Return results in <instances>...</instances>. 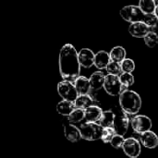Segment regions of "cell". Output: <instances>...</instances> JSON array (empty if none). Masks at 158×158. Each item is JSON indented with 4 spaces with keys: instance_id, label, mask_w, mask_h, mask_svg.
Masks as SVG:
<instances>
[{
    "instance_id": "1",
    "label": "cell",
    "mask_w": 158,
    "mask_h": 158,
    "mask_svg": "<svg viewBox=\"0 0 158 158\" xmlns=\"http://www.w3.org/2000/svg\"><path fill=\"white\" fill-rule=\"evenodd\" d=\"M59 72L63 80L75 81L81 76V63L79 60V52L71 44H66L62 46L58 56Z\"/></svg>"
},
{
    "instance_id": "2",
    "label": "cell",
    "mask_w": 158,
    "mask_h": 158,
    "mask_svg": "<svg viewBox=\"0 0 158 158\" xmlns=\"http://www.w3.org/2000/svg\"><path fill=\"white\" fill-rule=\"evenodd\" d=\"M121 18L131 23L143 21L146 23L151 29L155 28L158 23V18L155 14H145L139 6L129 5L120 9Z\"/></svg>"
},
{
    "instance_id": "3",
    "label": "cell",
    "mask_w": 158,
    "mask_h": 158,
    "mask_svg": "<svg viewBox=\"0 0 158 158\" xmlns=\"http://www.w3.org/2000/svg\"><path fill=\"white\" fill-rule=\"evenodd\" d=\"M119 106L121 110H123L128 115H137L142 108V98L138 93L125 89L118 97Z\"/></svg>"
},
{
    "instance_id": "4",
    "label": "cell",
    "mask_w": 158,
    "mask_h": 158,
    "mask_svg": "<svg viewBox=\"0 0 158 158\" xmlns=\"http://www.w3.org/2000/svg\"><path fill=\"white\" fill-rule=\"evenodd\" d=\"M80 131L82 139L93 142L96 140H101L104 127L97 122H85L81 125Z\"/></svg>"
},
{
    "instance_id": "5",
    "label": "cell",
    "mask_w": 158,
    "mask_h": 158,
    "mask_svg": "<svg viewBox=\"0 0 158 158\" xmlns=\"http://www.w3.org/2000/svg\"><path fill=\"white\" fill-rule=\"evenodd\" d=\"M56 89H57L58 95L63 100L74 102L77 99V97L79 96V94L76 90V87H75L73 81L63 80L62 81L58 82Z\"/></svg>"
},
{
    "instance_id": "6",
    "label": "cell",
    "mask_w": 158,
    "mask_h": 158,
    "mask_svg": "<svg viewBox=\"0 0 158 158\" xmlns=\"http://www.w3.org/2000/svg\"><path fill=\"white\" fill-rule=\"evenodd\" d=\"M104 89L106 93L111 96H119V94L125 90L122 85L119 76L107 74L106 75V81L104 84Z\"/></svg>"
},
{
    "instance_id": "7",
    "label": "cell",
    "mask_w": 158,
    "mask_h": 158,
    "mask_svg": "<svg viewBox=\"0 0 158 158\" xmlns=\"http://www.w3.org/2000/svg\"><path fill=\"white\" fill-rule=\"evenodd\" d=\"M131 125L134 132L142 134L148 131H151L153 127L152 119L145 115H135L131 120Z\"/></svg>"
},
{
    "instance_id": "8",
    "label": "cell",
    "mask_w": 158,
    "mask_h": 158,
    "mask_svg": "<svg viewBox=\"0 0 158 158\" xmlns=\"http://www.w3.org/2000/svg\"><path fill=\"white\" fill-rule=\"evenodd\" d=\"M122 150L128 157L138 158L142 153V143L140 140L134 137H129L125 139Z\"/></svg>"
},
{
    "instance_id": "9",
    "label": "cell",
    "mask_w": 158,
    "mask_h": 158,
    "mask_svg": "<svg viewBox=\"0 0 158 158\" xmlns=\"http://www.w3.org/2000/svg\"><path fill=\"white\" fill-rule=\"evenodd\" d=\"M130 124H131V120L129 115L125 113L123 110H121V112H119L118 114H116L113 128L117 134H120L124 136L128 132Z\"/></svg>"
},
{
    "instance_id": "10",
    "label": "cell",
    "mask_w": 158,
    "mask_h": 158,
    "mask_svg": "<svg viewBox=\"0 0 158 158\" xmlns=\"http://www.w3.org/2000/svg\"><path fill=\"white\" fill-rule=\"evenodd\" d=\"M152 29L144 22L139 21V22H133L131 23L129 27V31L131 36L135 38H144V36L150 31Z\"/></svg>"
},
{
    "instance_id": "11",
    "label": "cell",
    "mask_w": 158,
    "mask_h": 158,
    "mask_svg": "<svg viewBox=\"0 0 158 158\" xmlns=\"http://www.w3.org/2000/svg\"><path fill=\"white\" fill-rule=\"evenodd\" d=\"M140 142L143 146L147 149H155L158 146L157 134L152 131H148L140 134Z\"/></svg>"
},
{
    "instance_id": "12",
    "label": "cell",
    "mask_w": 158,
    "mask_h": 158,
    "mask_svg": "<svg viewBox=\"0 0 158 158\" xmlns=\"http://www.w3.org/2000/svg\"><path fill=\"white\" fill-rule=\"evenodd\" d=\"M63 128H64V135L66 139L69 140L70 143H78L81 139H82L80 128L76 127L74 124L72 123L64 124Z\"/></svg>"
},
{
    "instance_id": "13",
    "label": "cell",
    "mask_w": 158,
    "mask_h": 158,
    "mask_svg": "<svg viewBox=\"0 0 158 158\" xmlns=\"http://www.w3.org/2000/svg\"><path fill=\"white\" fill-rule=\"evenodd\" d=\"M94 57L95 54L89 48H82L79 52V60L81 66L85 69H89L94 65Z\"/></svg>"
},
{
    "instance_id": "14",
    "label": "cell",
    "mask_w": 158,
    "mask_h": 158,
    "mask_svg": "<svg viewBox=\"0 0 158 158\" xmlns=\"http://www.w3.org/2000/svg\"><path fill=\"white\" fill-rule=\"evenodd\" d=\"M74 85L76 87V90H77L79 95L80 94H89L90 91L92 90L90 80L84 76H79L75 80Z\"/></svg>"
},
{
    "instance_id": "15",
    "label": "cell",
    "mask_w": 158,
    "mask_h": 158,
    "mask_svg": "<svg viewBox=\"0 0 158 158\" xmlns=\"http://www.w3.org/2000/svg\"><path fill=\"white\" fill-rule=\"evenodd\" d=\"M111 62V57L110 54L107 53L106 51L101 50L95 54L94 57V66L98 69H106L108 64Z\"/></svg>"
},
{
    "instance_id": "16",
    "label": "cell",
    "mask_w": 158,
    "mask_h": 158,
    "mask_svg": "<svg viewBox=\"0 0 158 158\" xmlns=\"http://www.w3.org/2000/svg\"><path fill=\"white\" fill-rule=\"evenodd\" d=\"M103 112L100 106L93 105L85 109V119L87 122H98Z\"/></svg>"
},
{
    "instance_id": "17",
    "label": "cell",
    "mask_w": 158,
    "mask_h": 158,
    "mask_svg": "<svg viewBox=\"0 0 158 158\" xmlns=\"http://www.w3.org/2000/svg\"><path fill=\"white\" fill-rule=\"evenodd\" d=\"M90 83L92 90L98 91L102 88H104L105 81H106V75L102 71H95L94 72L90 77Z\"/></svg>"
},
{
    "instance_id": "18",
    "label": "cell",
    "mask_w": 158,
    "mask_h": 158,
    "mask_svg": "<svg viewBox=\"0 0 158 158\" xmlns=\"http://www.w3.org/2000/svg\"><path fill=\"white\" fill-rule=\"evenodd\" d=\"M75 105L74 102L68 101V100H62L57 103L56 105V112L63 116V117H69L70 113L75 109Z\"/></svg>"
},
{
    "instance_id": "19",
    "label": "cell",
    "mask_w": 158,
    "mask_h": 158,
    "mask_svg": "<svg viewBox=\"0 0 158 158\" xmlns=\"http://www.w3.org/2000/svg\"><path fill=\"white\" fill-rule=\"evenodd\" d=\"M74 105L76 108H81L85 110L94 105V99L89 94H80L77 97V99L74 101Z\"/></svg>"
},
{
    "instance_id": "20",
    "label": "cell",
    "mask_w": 158,
    "mask_h": 158,
    "mask_svg": "<svg viewBox=\"0 0 158 158\" xmlns=\"http://www.w3.org/2000/svg\"><path fill=\"white\" fill-rule=\"evenodd\" d=\"M116 114L112 110H106L103 112L98 123L103 126L104 128L106 127H113L114 120H115Z\"/></svg>"
},
{
    "instance_id": "21",
    "label": "cell",
    "mask_w": 158,
    "mask_h": 158,
    "mask_svg": "<svg viewBox=\"0 0 158 158\" xmlns=\"http://www.w3.org/2000/svg\"><path fill=\"white\" fill-rule=\"evenodd\" d=\"M110 57L112 61L121 63L125 58H126V49L122 46H115L111 49L110 51Z\"/></svg>"
},
{
    "instance_id": "22",
    "label": "cell",
    "mask_w": 158,
    "mask_h": 158,
    "mask_svg": "<svg viewBox=\"0 0 158 158\" xmlns=\"http://www.w3.org/2000/svg\"><path fill=\"white\" fill-rule=\"evenodd\" d=\"M85 118V110L81 108H75L70 115L68 117V120L69 123L76 124L81 121H82Z\"/></svg>"
},
{
    "instance_id": "23",
    "label": "cell",
    "mask_w": 158,
    "mask_h": 158,
    "mask_svg": "<svg viewBox=\"0 0 158 158\" xmlns=\"http://www.w3.org/2000/svg\"><path fill=\"white\" fill-rule=\"evenodd\" d=\"M155 0H140L139 6L145 14H155V10L156 7Z\"/></svg>"
},
{
    "instance_id": "24",
    "label": "cell",
    "mask_w": 158,
    "mask_h": 158,
    "mask_svg": "<svg viewBox=\"0 0 158 158\" xmlns=\"http://www.w3.org/2000/svg\"><path fill=\"white\" fill-rule=\"evenodd\" d=\"M144 43L145 44L150 47V48H154L158 44V34L154 31H150L145 36H144Z\"/></svg>"
},
{
    "instance_id": "25",
    "label": "cell",
    "mask_w": 158,
    "mask_h": 158,
    "mask_svg": "<svg viewBox=\"0 0 158 158\" xmlns=\"http://www.w3.org/2000/svg\"><path fill=\"white\" fill-rule=\"evenodd\" d=\"M119 79H120V81L125 89H128L129 87L132 86L134 84V81H135L134 76L129 72H122L119 75Z\"/></svg>"
},
{
    "instance_id": "26",
    "label": "cell",
    "mask_w": 158,
    "mask_h": 158,
    "mask_svg": "<svg viewBox=\"0 0 158 158\" xmlns=\"http://www.w3.org/2000/svg\"><path fill=\"white\" fill-rule=\"evenodd\" d=\"M106 71L108 74H112V75H117V76H119L123 70H122V68H121V63H118V62H115V61H112L108 64V66L106 67Z\"/></svg>"
},
{
    "instance_id": "27",
    "label": "cell",
    "mask_w": 158,
    "mask_h": 158,
    "mask_svg": "<svg viewBox=\"0 0 158 158\" xmlns=\"http://www.w3.org/2000/svg\"><path fill=\"white\" fill-rule=\"evenodd\" d=\"M115 134H116V131L113 127H106V128H104V131H103L101 140L105 143H110V142H111L112 138L115 136Z\"/></svg>"
},
{
    "instance_id": "28",
    "label": "cell",
    "mask_w": 158,
    "mask_h": 158,
    "mask_svg": "<svg viewBox=\"0 0 158 158\" xmlns=\"http://www.w3.org/2000/svg\"><path fill=\"white\" fill-rule=\"evenodd\" d=\"M121 68H122L123 72L132 73L134 71V69H135V63L131 58H125L121 62Z\"/></svg>"
},
{
    "instance_id": "29",
    "label": "cell",
    "mask_w": 158,
    "mask_h": 158,
    "mask_svg": "<svg viewBox=\"0 0 158 158\" xmlns=\"http://www.w3.org/2000/svg\"><path fill=\"white\" fill-rule=\"evenodd\" d=\"M124 141H125V139H124V136L123 135H120V134H117L116 133L115 136L112 138V140L110 142V144L115 149H120L123 146Z\"/></svg>"
},
{
    "instance_id": "30",
    "label": "cell",
    "mask_w": 158,
    "mask_h": 158,
    "mask_svg": "<svg viewBox=\"0 0 158 158\" xmlns=\"http://www.w3.org/2000/svg\"><path fill=\"white\" fill-rule=\"evenodd\" d=\"M155 15L158 18V5H156V10H155Z\"/></svg>"
},
{
    "instance_id": "31",
    "label": "cell",
    "mask_w": 158,
    "mask_h": 158,
    "mask_svg": "<svg viewBox=\"0 0 158 158\" xmlns=\"http://www.w3.org/2000/svg\"><path fill=\"white\" fill-rule=\"evenodd\" d=\"M155 1H156V3H157L158 4V0H155Z\"/></svg>"
}]
</instances>
